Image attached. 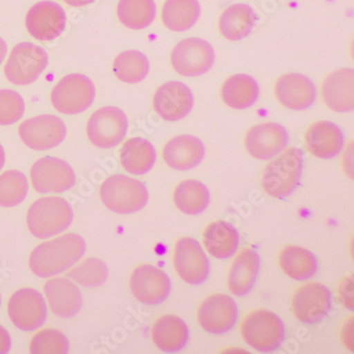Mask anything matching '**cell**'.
Wrapping results in <instances>:
<instances>
[{
    "instance_id": "11",
    "label": "cell",
    "mask_w": 354,
    "mask_h": 354,
    "mask_svg": "<svg viewBox=\"0 0 354 354\" xmlns=\"http://www.w3.org/2000/svg\"><path fill=\"white\" fill-rule=\"evenodd\" d=\"M173 262L178 276L191 286H201L209 278V259L195 239L185 236L178 239Z\"/></svg>"
},
{
    "instance_id": "20",
    "label": "cell",
    "mask_w": 354,
    "mask_h": 354,
    "mask_svg": "<svg viewBox=\"0 0 354 354\" xmlns=\"http://www.w3.org/2000/svg\"><path fill=\"white\" fill-rule=\"evenodd\" d=\"M277 100L288 110L304 111L313 106L317 88L308 77L298 73L284 75L277 80L274 88Z\"/></svg>"
},
{
    "instance_id": "46",
    "label": "cell",
    "mask_w": 354,
    "mask_h": 354,
    "mask_svg": "<svg viewBox=\"0 0 354 354\" xmlns=\"http://www.w3.org/2000/svg\"><path fill=\"white\" fill-rule=\"evenodd\" d=\"M6 162V153L5 150H3V146L0 145V171L3 169V166H5Z\"/></svg>"
},
{
    "instance_id": "13",
    "label": "cell",
    "mask_w": 354,
    "mask_h": 354,
    "mask_svg": "<svg viewBox=\"0 0 354 354\" xmlns=\"http://www.w3.org/2000/svg\"><path fill=\"white\" fill-rule=\"evenodd\" d=\"M331 308V292L322 283H306L292 295V314L304 324H317L329 314Z\"/></svg>"
},
{
    "instance_id": "19",
    "label": "cell",
    "mask_w": 354,
    "mask_h": 354,
    "mask_svg": "<svg viewBox=\"0 0 354 354\" xmlns=\"http://www.w3.org/2000/svg\"><path fill=\"white\" fill-rule=\"evenodd\" d=\"M26 28L37 41H50L60 37L66 26V14L59 3L39 1L26 15Z\"/></svg>"
},
{
    "instance_id": "14",
    "label": "cell",
    "mask_w": 354,
    "mask_h": 354,
    "mask_svg": "<svg viewBox=\"0 0 354 354\" xmlns=\"http://www.w3.org/2000/svg\"><path fill=\"white\" fill-rule=\"evenodd\" d=\"M197 320L207 333L216 335L228 333L239 320L236 302L228 295H211L198 308Z\"/></svg>"
},
{
    "instance_id": "29",
    "label": "cell",
    "mask_w": 354,
    "mask_h": 354,
    "mask_svg": "<svg viewBox=\"0 0 354 354\" xmlns=\"http://www.w3.org/2000/svg\"><path fill=\"white\" fill-rule=\"evenodd\" d=\"M120 164L131 175H145L157 161V151L149 140L143 138L127 140L120 151Z\"/></svg>"
},
{
    "instance_id": "37",
    "label": "cell",
    "mask_w": 354,
    "mask_h": 354,
    "mask_svg": "<svg viewBox=\"0 0 354 354\" xmlns=\"http://www.w3.org/2000/svg\"><path fill=\"white\" fill-rule=\"evenodd\" d=\"M109 269L99 259L90 258L79 263L67 272V278L84 288L102 286L108 280Z\"/></svg>"
},
{
    "instance_id": "10",
    "label": "cell",
    "mask_w": 354,
    "mask_h": 354,
    "mask_svg": "<svg viewBox=\"0 0 354 354\" xmlns=\"http://www.w3.org/2000/svg\"><path fill=\"white\" fill-rule=\"evenodd\" d=\"M8 315L17 329L35 331L46 322L47 306L44 297L35 288H19L8 301Z\"/></svg>"
},
{
    "instance_id": "8",
    "label": "cell",
    "mask_w": 354,
    "mask_h": 354,
    "mask_svg": "<svg viewBox=\"0 0 354 354\" xmlns=\"http://www.w3.org/2000/svg\"><path fill=\"white\" fill-rule=\"evenodd\" d=\"M171 63L180 76H203L214 66V48L209 41L199 37L182 39L171 50Z\"/></svg>"
},
{
    "instance_id": "43",
    "label": "cell",
    "mask_w": 354,
    "mask_h": 354,
    "mask_svg": "<svg viewBox=\"0 0 354 354\" xmlns=\"http://www.w3.org/2000/svg\"><path fill=\"white\" fill-rule=\"evenodd\" d=\"M352 150H353V143L350 144L347 151H346V156L344 157V159L345 160H344L343 166L344 168H345V171L348 174V176H349L351 179H353V173H352V171H353V167H352V159H349L348 160V162H346V160H347L348 157H353V154H352Z\"/></svg>"
},
{
    "instance_id": "5",
    "label": "cell",
    "mask_w": 354,
    "mask_h": 354,
    "mask_svg": "<svg viewBox=\"0 0 354 354\" xmlns=\"http://www.w3.org/2000/svg\"><path fill=\"white\" fill-rule=\"evenodd\" d=\"M241 334L247 345L261 353H269L282 345L286 339V327L276 313L260 308L244 318Z\"/></svg>"
},
{
    "instance_id": "28",
    "label": "cell",
    "mask_w": 354,
    "mask_h": 354,
    "mask_svg": "<svg viewBox=\"0 0 354 354\" xmlns=\"http://www.w3.org/2000/svg\"><path fill=\"white\" fill-rule=\"evenodd\" d=\"M260 88L253 77L237 74L225 79L221 96L225 106L234 110H246L258 102Z\"/></svg>"
},
{
    "instance_id": "3",
    "label": "cell",
    "mask_w": 354,
    "mask_h": 354,
    "mask_svg": "<svg viewBox=\"0 0 354 354\" xmlns=\"http://www.w3.org/2000/svg\"><path fill=\"white\" fill-rule=\"evenodd\" d=\"M26 221L33 236L49 239L71 227L74 221V211L64 198L43 197L30 205Z\"/></svg>"
},
{
    "instance_id": "21",
    "label": "cell",
    "mask_w": 354,
    "mask_h": 354,
    "mask_svg": "<svg viewBox=\"0 0 354 354\" xmlns=\"http://www.w3.org/2000/svg\"><path fill=\"white\" fill-rule=\"evenodd\" d=\"M304 144L314 157L330 160L343 151L345 136L337 124L328 120H319L306 129Z\"/></svg>"
},
{
    "instance_id": "15",
    "label": "cell",
    "mask_w": 354,
    "mask_h": 354,
    "mask_svg": "<svg viewBox=\"0 0 354 354\" xmlns=\"http://www.w3.org/2000/svg\"><path fill=\"white\" fill-rule=\"evenodd\" d=\"M19 134L28 147L44 151L62 143L66 136V127L58 116L44 114L21 122Z\"/></svg>"
},
{
    "instance_id": "31",
    "label": "cell",
    "mask_w": 354,
    "mask_h": 354,
    "mask_svg": "<svg viewBox=\"0 0 354 354\" xmlns=\"http://www.w3.org/2000/svg\"><path fill=\"white\" fill-rule=\"evenodd\" d=\"M279 266L290 279L306 281L315 276L318 270V261L314 253L308 249L288 245L279 254Z\"/></svg>"
},
{
    "instance_id": "32",
    "label": "cell",
    "mask_w": 354,
    "mask_h": 354,
    "mask_svg": "<svg viewBox=\"0 0 354 354\" xmlns=\"http://www.w3.org/2000/svg\"><path fill=\"white\" fill-rule=\"evenodd\" d=\"M201 14L198 0H166L162 8L161 19L169 30L184 32L196 25Z\"/></svg>"
},
{
    "instance_id": "33",
    "label": "cell",
    "mask_w": 354,
    "mask_h": 354,
    "mask_svg": "<svg viewBox=\"0 0 354 354\" xmlns=\"http://www.w3.org/2000/svg\"><path fill=\"white\" fill-rule=\"evenodd\" d=\"M174 203L187 215L201 214L209 207L211 194L207 185L198 180H184L174 189Z\"/></svg>"
},
{
    "instance_id": "26",
    "label": "cell",
    "mask_w": 354,
    "mask_h": 354,
    "mask_svg": "<svg viewBox=\"0 0 354 354\" xmlns=\"http://www.w3.org/2000/svg\"><path fill=\"white\" fill-rule=\"evenodd\" d=\"M260 266L259 253L251 248L243 249L231 265L228 274L229 290L235 296L248 295L256 286Z\"/></svg>"
},
{
    "instance_id": "12",
    "label": "cell",
    "mask_w": 354,
    "mask_h": 354,
    "mask_svg": "<svg viewBox=\"0 0 354 354\" xmlns=\"http://www.w3.org/2000/svg\"><path fill=\"white\" fill-rule=\"evenodd\" d=\"M30 178L33 189L39 194L63 193L76 184L72 166L59 158L37 160L31 168Z\"/></svg>"
},
{
    "instance_id": "22",
    "label": "cell",
    "mask_w": 354,
    "mask_h": 354,
    "mask_svg": "<svg viewBox=\"0 0 354 354\" xmlns=\"http://www.w3.org/2000/svg\"><path fill=\"white\" fill-rule=\"evenodd\" d=\"M162 156L164 162L175 171H191L205 159V148L197 136L183 134L168 140Z\"/></svg>"
},
{
    "instance_id": "6",
    "label": "cell",
    "mask_w": 354,
    "mask_h": 354,
    "mask_svg": "<svg viewBox=\"0 0 354 354\" xmlns=\"http://www.w3.org/2000/svg\"><path fill=\"white\" fill-rule=\"evenodd\" d=\"M96 88L88 77L71 74L61 79L53 88L51 104L58 112L74 115L88 110L95 100Z\"/></svg>"
},
{
    "instance_id": "23",
    "label": "cell",
    "mask_w": 354,
    "mask_h": 354,
    "mask_svg": "<svg viewBox=\"0 0 354 354\" xmlns=\"http://www.w3.org/2000/svg\"><path fill=\"white\" fill-rule=\"evenodd\" d=\"M324 104L332 111L349 113L354 109V69L339 68L328 75L322 84Z\"/></svg>"
},
{
    "instance_id": "25",
    "label": "cell",
    "mask_w": 354,
    "mask_h": 354,
    "mask_svg": "<svg viewBox=\"0 0 354 354\" xmlns=\"http://www.w3.org/2000/svg\"><path fill=\"white\" fill-rule=\"evenodd\" d=\"M154 345L166 353L181 351L189 343V329L183 319L171 314L158 318L151 328Z\"/></svg>"
},
{
    "instance_id": "40",
    "label": "cell",
    "mask_w": 354,
    "mask_h": 354,
    "mask_svg": "<svg viewBox=\"0 0 354 354\" xmlns=\"http://www.w3.org/2000/svg\"><path fill=\"white\" fill-rule=\"evenodd\" d=\"M337 298L347 310H354V279L353 274H348L339 283Z\"/></svg>"
},
{
    "instance_id": "27",
    "label": "cell",
    "mask_w": 354,
    "mask_h": 354,
    "mask_svg": "<svg viewBox=\"0 0 354 354\" xmlns=\"http://www.w3.org/2000/svg\"><path fill=\"white\" fill-rule=\"evenodd\" d=\"M203 242L209 256L218 260L230 259L239 248V231L227 221H213L205 227Z\"/></svg>"
},
{
    "instance_id": "44",
    "label": "cell",
    "mask_w": 354,
    "mask_h": 354,
    "mask_svg": "<svg viewBox=\"0 0 354 354\" xmlns=\"http://www.w3.org/2000/svg\"><path fill=\"white\" fill-rule=\"evenodd\" d=\"M63 1L72 7H84V6L95 3L96 0H63Z\"/></svg>"
},
{
    "instance_id": "18",
    "label": "cell",
    "mask_w": 354,
    "mask_h": 354,
    "mask_svg": "<svg viewBox=\"0 0 354 354\" xmlns=\"http://www.w3.org/2000/svg\"><path fill=\"white\" fill-rule=\"evenodd\" d=\"M152 106L162 120L179 122L193 110L194 94L185 83L169 81L156 91Z\"/></svg>"
},
{
    "instance_id": "35",
    "label": "cell",
    "mask_w": 354,
    "mask_h": 354,
    "mask_svg": "<svg viewBox=\"0 0 354 354\" xmlns=\"http://www.w3.org/2000/svg\"><path fill=\"white\" fill-rule=\"evenodd\" d=\"M112 69L118 80L128 84H136L149 74V60L140 51L127 50L116 57Z\"/></svg>"
},
{
    "instance_id": "45",
    "label": "cell",
    "mask_w": 354,
    "mask_h": 354,
    "mask_svg": "<svg viewBox=\"0 0 354 354\" xmlns=\"http://www.w3.org/2000/svg\"><path fill=\"white\" fill-rule=\"evenodd\" d=\"M8 46L7 43L0 37V65L5 60L6 55H7Z\"/></svg>"
},
{
    "instance_id": "30",
    "label": "cell",
    "mask_w": 354,
    "mask_h": 354,
    "mask_svg": "<svg viewBox=\"0 0 354 354\" xmlns=\"http://www.w3.org/2000/svg\"><path fill=\"white\" fill-rule=\"evenodd\" d=\"M257 14L246 3H234L221 13L218 21L219 32L231 41H241L252 32Z\"/></svg>"
},
{
    "instance_id": "47",
    "label": "cell",
    "mask_w": 354,
    "mask_h": 354,
    "mask_svg": "<svg viewBox=\"0 0 354 354\" xmlns=\"http://www.w3.org/2000/svg\"><path fill=\"white\" fill-rule=\"evenodd\" d=\"M0 306H1V295H0Z\"/></svg>"
},
{
    "instance_id": "17",
    "label": "cell",
    "mask_w": 354,
    "mask_h": 354,
    "mask_svg": "<svg viewBox=\"0 0 354 354\" xmlns=\"http://www.w3.org/2000/svg\"><path fill=\"white\" fill-rule=\"evenodd\" d=\"M288 143L290 136L286 128L274 122L253 126L247 132L244 140L247 152L261 161L276 157L288 147Z\"/></svg>"
},
{
    "instance_id": "1",
    "label": "cell",
    "mask_w": 354,
    "mask_h": 354,
    "mask_svg": "<svg viewBox=\"0 0 354 354\" xmlns=\"http://www.w3.org/2000/svg\"><path fill=\"white\" fill-rule=\"evenodd\" d=\"M86 244L76 233H67L33 249L29 258L31 272L39 278L58 276L84 256Z\"/></svg>"
},
{
    "instance_id": "16",
    "label": "cell",
    "mask_w": 354,
    "mask_h": 354,
    "mask_svg": "<svg viewBox=\"0 0 354 354\" xmlns=\"http://www.w3.org/2000/svg\"><path fill=\"white\" fill-rule=\"evenodd\" d=\"M129 284L134 298L147 306L163 304L171 292V279L153 265L136 267L130 277Z\"/></svg>"
},
{
    "instance_id": "9",
    "label": "cell",
    "mask_w": 354,
    "mask_h": 354,
    "mask_svg": "<svg viewBox=\"0 0 354 354\" xmlns=\"http://www.w3.org/2000/svg\"><path fill=\"white\" fill-rule=\"evenodd\" d=\"M129 128V122L122 109L104 106L95 111L86 126V134L93 145L110 149L120 144Z\"/></svg>"
},
{
    "instance_id": "41",
    "label": "cell",
    "mask_w": 354,
    "mask_h": 354,
    "mask_svg": "<svg viewBox=\"0 0 354 354\" xmlns=\"http://www.w3.org/2000/svg\"><path fill=\"white\" fill-rule=\"evenodd\" d=\"M354 317L348 318L345 322H344L343 327L341 330V338L344 345L347 347L350 351H354V337H353V328H354Z\"/></svg>"
},
{
    "instance_id": "34",
    "label": "cell",
    "mask_w": 354,
    "mask_h": 354,
    "mask_svg": "<svg viewBox=\"0 0 354 354\" xmlns=\"http://www.w3.org/2000/svg\"><path fill=\"white\" fill-rule=\"evenodd\" d=\"M157 15L154 0H120L118 17L124 27L142 30L153 23Z\"/></svg>"
},
{
    "instance_id": "24",
    "label": "cell",
    "mask_w": 354,
    "mask_h": 354,
    "mask_svg": "<svg viewBox=\"0 0 354 354\" xmlns=\"http://www.w3.org/2000/svg\"><path fill=\"white\" fill-rule=\"evenodd\" d=\"M44 292L51 312L59 317H74L82 308L81 290L68 279H50L45 283Z\"/></svg>"
},
{
    "instance_id": "7",
    "label": "cell",
    "mask_w": 354,
    "mask_h": 354,
    "mask_svg": "<svg viewBox=\"0 0 354 354\" xmlns=\"http://www.w3.org/2000/svg\"><path fill=\"white\" fill-rule=\"evenodd\" d=\"M48 65V55L43 47L23 41L12 49L5 66V75L15 86L35 82Z\"/></svg>"
},
{
    "instance_id": "42",
    "label": "cell",
    "mask_w": 354,
    "mask_h": 354,
    "mask_svg": "<svg viewBox=\"0 0 354 354\" xmlns=\"http://www.w3.org/2000/svg\"><path fill=\"white\" fill-rule=\"evenodd\" d=\"M12 339L9 332L0 326V354H6L11 350Z\"/></svg>"
},
{
    "instance_id": "2",
    "label": "cell",
    "mask_w": 354,
    "mask_h": 354,
    "mask_svg": "<svg viewBox=\"0 0 354 354\" xmlns=\"http://www.w3.org/2000/svg\"><path fill=\"white\" fill-rule=\"evenodd\" d=\"M304 157L301 149L292 147L280 157L269 162L261 176L263 189L274 198H286L299 187L304 173Z\"/></svg>"
},
{
    "instance_id": "4",
    "label": "cell",
    "mask_w": 354,
    "mask_h": 354,
    "mask_svg": "<svg viewBox=\"0 0 354 354\" xmlns=\"http://www.w3.org/2000/svg\"><path fill=\"white\" fill-rule=\"evenodd\" d=\"M100 199L106 209L118 214H132L144 209L149 193L143 182L124 175H113L102 183Z\"/></svg>"
},
{
    "instance_id": "36",
    "label": "cell",
    "mask_w": 354,
    "mask_h": 354,
    "mask_svg": "<svg viewBox=\"0 0 354 354\" xmlns=\"http://www.w3.org/2000/svg\"><path fill=\"white\" fill-rule=\"evenodd\" d=\"M29 192L27 177L19 171H8L0 175V207L21 205Z\"/></svg>"
},
{
    "instance_id": "38",
    "label": "cell",
    "mask_w": 354,
    "mask_h": 354,
    "mask_svg": "<svg viewBox=\"0 0 354 354\" xmlns=\"http://www.w3.org/2000/svg\"><path fill=\"white\" fill-rule=\"evenodd\" d=\"M68 351V339L59 330H41L31 339L30 353L32 354H66Z\"/></svg>"
},
{
    "instance_id": "39",
    "label": "cell",
    "mask_w": 354,
    "mask_h": 354,
    "mask_svg": "<svg viewBox=\"0 0 354 354\" xmlns=\"http://www.w3.org/2000/svg\"><path fill=\"white\" fill-rule=\"evenodd\" d=\"M23 97L13 90H0V126H10L23 118L25 113Z\"/></svg>"
}]
</instances>
